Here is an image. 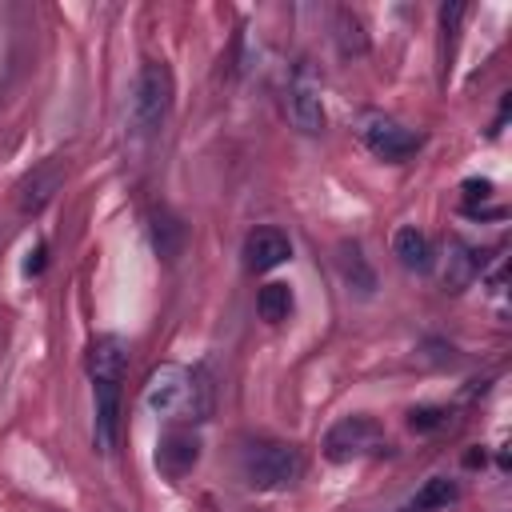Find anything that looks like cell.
<instances>
[{
  "instance_id": "cell-9",
  "label": "cell",
  "mask_w": 512,
  "mask_h": 512,
  "mask_svg": "<svg viewBox=\"0 0 512 512\" xmlns=\"http://www.w3.org/2000/svg\"><path fill=\"white\" fill-rule=\"evenodd\" d=\"M92 400H96V448L112 452L116 448V428H120V380H92Z\"/></svg>"
},
{
  "instance_id": "cell-2",
  "label": "cell",
  "mask_w": 512,
  "mask_h": 512,
  "mask_svg": "<svg viewBox=\"0 0 512 512\" xmlns=\"http://www.w3.org/2000/svg\"><path fill=\"white\" fill-rule=\"evenodd\" d=\"M240 472L252 488L260 492H276V488H288L292 480H300L304 472V456L300 448L284 444V440H256L244 448L240 456Z\"/></svg>"
},
{
  "instance_id": "cell-7",
  "label": "cell",
  "mask_w": 512,
  "mask_h": 512,
  "mask_svg": "<svg viewBox=\"0 0 512 512\" xmlns=\"http://www.w3.org/2000/svg\"><path fill=\"white\" fill-rule=\"evenodd\" d=\"M196 460H200V440H196L192 432L172 428V432L160 436V444H156V468H160L168 480L188 476V472L196 468Z\"/></svg>"
},
{
  "instance_id": "cell-19",
  "label": "cell",
  "mask_w": 512,
  "mask_h": 512,
  "mask_svg": "<svg viewBox=\"0 0 512 512\" xmlns=\"http://www.w3.org/2000/svg\"><path fill=\"white\" fill-rule=\"evenodd\" d=\"M400 512H412V508H408V504H404V508H400Z\"/></svg>"
},
{
  "instance_id": "cell-3",
  "label": "cell",
  "mask_w": 512,
  "mask_h": 512,
  "mask_svg": "<svg viewBox=\"0 0 512 512\" xmlns=\"http://www.w3.org/2000/svg\"><path fill=\"white\" fill-rule=\"evenodd\" d=\"M172 100H176L172 68L164 60H148L136 72V84H132V120H136V128H144V132L160 128L172 112Z\"/></svg>"
},
{
  "instance_id": "cell-4",
  "label": "cell",
  "mask_w": 512,
  "mask_h": 512,
  "mask_svg": "<svg viewBox=\"0 0 512 512\" xmlns=\"http://www.w3.org/2000/svg\"><path fill=\"white\" fill-rule=\"evenodd\" d=\"M380 452H388V436H384L380 420H372V416H344L324 436V456L332 464H348V460H364V456H380Z\"/></svg>"
},
{
  "instance_id": "cell-15",
  "label": "cell",
  "mask_w": 512,
  "mask_h": 512,
  "mask_svg": "<svg viewBox=\"0 0 512 512\" xmlns=\"http://www.w3.org/2000/svg\"><path fill=\"white\" fill-rule=\"evenodd\" d=\"M292 288L288 284H280V280H272V284H264L260 292H256V312H260V320H268V324H280V320H288L292 316Z\"/></svg>"
},
{
  "instance_id": "cell-14",
  "label": "cell",
  "mask_w": 512,
  "mask_h": 512,
  "mask_svg": "<svg viewBox=\"0 0 512 512\" xmlns=\"http://www.w3.org/2000/svg\"><path fill=\"white\" fill-rule=\"evenodd\" d=\"M456 500H460V484L448 480V476H432V480H424L416 488V496L408 500V508L412 512H440V508H448Z\"/></svg>"
},
{
  "instance_id": "cell-17",
  "label": "cell",
  "mask_w": 512,
  "mask_h": 512,
  "mask_svg": "<svg viewBox=\"0 0 512 512\" xmlns=\"http://www.w3.org/2000/svg\"><path fill=\"white\" fill-rule=\"evenodd\" d=\"M336 28H340V32H336L340 52H344V56H360V52H364V44H368V40H364L360 20H356L352 12H340V16H336Z\"/></svg>"
},
{
  "instance_id": "cell-8",
  "label": "cell",
  "mask_w": 512,
  "mask_h": 512,
  "mask_svg": "<svg viewBox=\"0 0 512 512\" xmlns=\"http://www.w3.org/2000/svg\"><path fill=\"white\" fill-rule=\"evenodd\" d=\"M292 256V240L280 228H256L244 240V268L248 272H272Z\"/></svg>"
},
{
  "instance_id": "cell-11",
  "label": "cell",
  "mask_w": 512,
  "mask_h": 512,
  "mask_svg": "<svg viewBox=\"0 0 512 512\" xmlns=\"http://www.w3.org/2000/svg\"><path fill=\"white\" fill-rule=\"evenodd\" d=\"M60 164L56 160H48V164H40L24 184H20V208L24 212H40L48 200H52V192L60 188Z\"/></svg>"
},
{
  "instance_id": "cell-12",
  "label": "cell",
  "mask_w": 512,
  "mask_h": 512,
  "mask_svg": "<svg viewBox=\"0 0 512 512\" xmlns=\"http://www.w3.org/2000/svg\"><path fill=\"white\" fill-rule=\"evenodd\" d=\"M392 256H396L408 272H424V268L432 264V244H428V236H424L420 228L404 224V228H396V236H392Z\"/></svg>"
},
{
  "instance_id": "cell-1",
  "label": "cell",
  "mask_w": 512,
  "mask_h": 512,
  "mask_svg": "<svg viewBox=\"0 0 512 512\" xmlns=\"http://www.w3.org/2000/svg\"><path fill=\"white\" fill-rule=\"evenodd\" d=\"M144 404L164 420H200L208 412V384L184 364H160L144 384Z\"/></svg>"
},
{
  "instance_id": "cell-6",
  "label": "cell",
  "mask_w": 512,
  "mask_h": 512,
  "mask_svg": "<svg viewBox=\"0 0 512 512\" xmlns=\"http://www.w3.org/2000/svg\"><path fill=\"white\" fill-rule=\"evenodd\" d=\"M288 120L308 136H316L324 128V96L308 68H300L288 84Z\"/></svg>"
},
{
  "instance_id": "cell-13",
  "label": "cell",
  "mask_w": 512,
  "mask_h": 512,
  "mask_svg": "<svg viewBox=\"0 0 512 512\" xmlns=\"http://www.w3.org/2000/svg\"><path fill=\"white\" fill-rule=\"evenodd\" d=\"M476 276H480V252L468 248L464 240H452V244H448V264H444V284H448L452 292H460V288H468Z\"/></svg>"
},
{
  "instance_id": "cell-18",
  "label": "cell",
  "mask_w": 512,
  "mask_h": 512,
  "mask_svg": "<svg viewBox=\"0 0 512 512\" xmlns=\"http://www.w3.org/2000/svg\"><path fill=\"white\" fill-rule=\"evenodd\" d=\"M408 424L416 432H432V428H444L448 424V412L444 408H412L408 412Z\"/></svg>"
},
{
  "instance_id": "cell-10",
  "label": "cell",
  "mask_w": 512,
  "mask_h": 512,
  "mask_svg": "<svg viewBox=\"0 0 512 512\" xmlns=\"http://www.w3.org/2000/svg\"><path fill=\"white\" fill-rule=\"evenodd\" d=\"M124 368H128V340L96 336L88 348V376L92 380H124Z\"/></svg>"
},
{
  "instance_id": "cell-16",
  "label": "cell",
  "mask_w": 512,
  "mask_h": 512,
  "mask_svg": "<svg viewBox=\"0 0 512 512\" xmlns=\"http://www.w3.org/2000/svg\"><path fill=\"white\" fill-rule=\"evenodd\" d=\"M180 244H184V224L176 216H168V212H152V248L164 260H176Z\"/></svg>"
},
{
  "instance_id": "cell-5",
  "label": "cell",
  "mask_w": 512,
  "mask_h": 512,
  "mask_svg": "<svg viewBox=\"0 0 512 512\" xmlns=\"http://www.w3.org/2000/svg\"><path fill=\"white\" fill-rule=\"evenodd\" d=\"M360 140L368 144L372 156L392 160V164L408 160V156L424 144L420 132H412L408 124H400V120H392V116H384V112H368V116L360 120Z\"/></svg>"
}]
</instances>
